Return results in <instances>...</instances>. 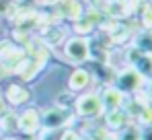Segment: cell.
<instances>
[{"label":"cell","mask_w":152,"mask_h":140,"mask_svg":"<svg viewBox=\"0 0 152 140\" xmlns=\"http://www.w3.org/2000/svg\"><path fill=\"white\" fill-rule=\"evenodd\" d=\"M142 140H152V128H148V130H146V134L142 136Z\"/></svg>","instance_id":"4"},{"label":"cell","mask_w":152,"mask_h":140,"mask_svg":"<svg viewBox=\"0 0 152 140\" xmlns=\"http://www.w3.org/2000/svg\"><path fill=\"white\" fill-rule=\"evenodd\" d=\"M86 80H88V76H86V72H82V70H78V72H74V76H72V87L74 89H78V85H86Z\"/></svg>","instance_id":"2"},{"label":"cell","mask_w":152,"mask_h":140,"mask_svg":"<svg viewBox=\"0 0 152 140\" xmlns=\"http://www.w3.org/2000/svg\"><path fill=\"white\" fill-rule=\"evenodd\" d=\"M144 21H146V25H148V27H152V6H150V10H146Z\"/></svg>","instance_id":"3"},{"label":"cell","mask_w":152,"mask_h":140,"mask_svg":"<svg viewBox=\"0 0 152 140\" xmlns=\"http://www.w3.org/2000/svg\"><path fill=\"white\" fill-rule=\"evenodd\" d=\"M66 56L70 58V60H74V62H82L86 56H88V46H86V41L84 39H70L68 43H66Z\"/></svg>","instance_id":"1"}]
</instances>
